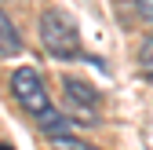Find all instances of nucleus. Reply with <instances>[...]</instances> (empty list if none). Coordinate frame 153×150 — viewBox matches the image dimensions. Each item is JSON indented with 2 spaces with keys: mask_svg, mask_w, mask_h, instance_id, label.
I'll use <instances>...</instances> for the list:
<instances>
[{
  "mask_svg": "<svg viewBox=\"0 0 153 150\" xmlns=\"http://www.w3.org/2000/svg\"><path fill=\"white\" fill-rule=\"evenodd\" d=\"M40 44L48 55H55V59H80V29H76V22L62 11V8H48L40 15Z\"/></svg>",
  "mask_w": 153,
  "mask_h": 150,
  "instance_id": "f257e3e1",
  "label": "nucleus"
},
{
  "mask_svg": "<svg viewBox=\"0 0 153 150\" xmlns=\"http://www.w3.org/2000/svg\"><path fill=\"white\" fill-rule=\"evenodd\" d=\"M0 150H15V146H11V143H0Z\"/></svg>",
  "mask_w": 153,
  "mask_h": 150,
  "instance_id": "1a4fd4ad",
  "label": "nucleus"
},
{
  "mask_svg": "<svg viewBox=\"0 0 153 150\" xmlns=\"http://www.w3.org/2000/svg\"><path fill=\"white\" fill-rule=\"evenodd\" d=\"M62 92H66V99L80 110V114H88V117H95L99 114V92H95L88 81H80V77H62Z\"/></svg>",
  "mask_w": 153,
  "mask_h": 150,
  "instance_id": "7ed1b4c3",
  "label": "nucleus"
},
{
  "mask_svg": "<svg viewBox=\"0 0 153 150\" xmlns=\"http://www.w3.org/2000/svg\"><path fill=\"white\" fill-rule=\"evenodd\" d=\"M11 95H15V103L22 106L29 117H44L55 106L51 95H48V84L40 81V73H36L33 66H18L11 73Z\"/></svg>",
  "mask_w": 153,
  "mask_h": 150,
  "instance_id": "f03ea898",
  "label": "nucleus"
},
{
  "mask_svg": "<svg viewBox=\"0 0 153 150\" xmlns=\"http://www.w3.org/2000/svg\"><path fill=\"white\" fill-rule=\"evenodd\" d=\"M139 66H142V73H146V77L153 81V37L142 44V51H139Z\"/></svg>",
  "mask_w": 153,
  "mask_h": 150,
  "instance_id": "0eeeda50",
  "label": "nucleus"
},
{
  "mask_svg": "<svg viewBox=\"0 0 153 150\" xmlns=\"http://www.w3.org/2000/svg\"><path fill=\"white\" fill-rule=\"evenodd\" d=\"M135 11H139L142 22H149V26H153V0H135Z\"/></svg>",
  "mask_w": 153,
  "mask_h": 150,
  "instance_id": "6e6552de",
  "label": "nucleus"
},
{
  "mask_svg": "<svg viewBox=\"0 0 153 150\" xmlns=\"http://www.w3.org/2000/svg\"><path fill=\"white\" fill-rule=\"evenodd\" d=\"M51 150H99V146H91L84 139H73V136H55L51 139Z\"/></svg>",
  "mask_w": 153,
  "mask_h": 150,
  "instance_id": "423d86ee",
  "label": "nucleus"
},
{
  "mask_svg": "<svg viewBox=\"0 0 153 150\" xmlns=\"http://www.w3.org/2000/svg\"><path fill=\"white\" fill-rule=\"evenodd\" d=\"M36 124H40V132H44L48 139H55V136H69L73 128H76V124H73V117H66V114H59V110H55V106L48 110L44 117H36Z\"/></svg>",
  "mask_w": 153,
  "mask_h": 150,
  "instance_id": "39448f33",
  "label": "nucleus"
},
{
  "mask_svg": "<svg viewBox=\"0 0 153 150\" xmlns=\"http://www.w3.org/2000/svg\"><path fill=\"white\" fill-rule=\"evenodd\" d=\"M15 55H22V37L7 18V11L0 8V59H15Z\"/></svg>",
  "mask_w": 153,
  "mask_h": 150,
  "instance_id": "20e7f679",
  "label": "nucleus"
}]
</instances>
